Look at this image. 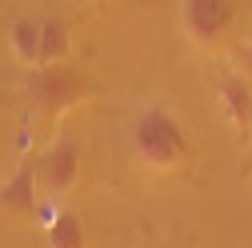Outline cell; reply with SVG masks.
<instances>
[{
    "label": "cell",
    "mask_w": 252,
    "mask_h": 248,
    "mask_svg": "<svg viewBox=\"0 0 252 248\" xmlns=\"http://www.w3.org/2000/svg\"><path fill=\"white\" fill-rule=\"evenodd\" d=\"M84 76L68 64H56V68H36L32 84H28V96H32L36 112L40 116H60V112H68L84 100Z\"/></svg>",
    "instance_id": "4"
},
{
    "label": "cell",
    "mask_w": 252,
    "mask_h": 248,
    "mask_svg": "<svg viewBox=\"0 0 252 248\" xmlns=\"http://www.w3.org/2000/svg\"><path fill=\"white\" fill-rule=\"evenodd\" d=\"M128 152L148 172H176L188 160V132L164 104H140L128 116Z\"/></svg>",
    "instance_id": "1"
},
{
    "label": "cell",
    "mask_w": 252,
    "mask_h": 248,
    "mask_svg": "<svg viewBox=\"0 0 252 248\" xmlns=\"http://www.w3.org/2000/svg\"><path fill=\"white\" fill-rule=\"evenodd\" d=\"M44 240H48V248H88V228H84V220L76 212H60V220L44 232Z\"/></svg>",
    "instance_id": "9"
},
{
    "label": "cell",
    "mask_w": 252,
    "mask_h": 248,
    "mask_svg": "<svg viewBox=\"0 0 252 248\" xmlns=\"http://www.w3.org/2000/svg\"><path fill=\"white\" fill-rule=\"evenodd\" d=\"M240 72H244V76L252 80V40H248V44L240 48Z\"/></svg>",
    "instance_id": "10"
},
{
    "label": "cell",
    "mask_w": 252,
    "mask_h": 248,
    "mask_svg": "<svg viewBox=\"0 0 252 248\" xmlns=\"http://www.w3.org/2000/svg\"><path fill=\"white\" fill-rule=\"evenodd\" d=\"M68 56H72L68 24L60 20V16H44V24H40V68L68 64Z\"/></svg>",
    "instance_id": "8"
},
{
    "label": "cell",
    "mask_w": 252,
    "mask_h": 248,
    "mask_svg": "<svg viewBox=\"0 0 252 248\" xmlns=\"http://www.w3.org/2000/svg\"><path fill=\"white\" fill-rule=\"evenodd\" d=\"M80 168H84V148L76 136L60 132L52 136V144L36 156V172H40V192L44 196H68L80 184Z\"/></svg>",
    "instance_id": "2"
},
{
    "label": "cell",
    "mask_w": 252,
    "mask_h": 248,
    "mask_svg": "<svg viewBox=\"0 0 252 248\" xmlns=\"http://www.w3.org/2000/svg\"><path fill=\"white\" fill-rule=\"evenodd\" d=\"M40 24L44 16L36 12H16L8 20V52L20 68H32V72L40 68Z\"/></svg>",
    "instance_id": "6"
},
{
    "label": "cell",
    "mask_w": 252,
    "mask_h": 248,
    "mask_svg": "<svg viewBox=\"0 0 252 248\" xmlns=\"http://www.w3.org/2000/svg\"><path fill=\"white\" fill-rule=\"evenodd\" d=\"M176 20L188 44L196 48H216L232 28V0H180Z\"/></svg>",
    "instance_id": "3"
},
{
    "label": "cell",
    "mask_w": 252,
    "mask_h": 248,
    "mask_svg": "<svg viewBox=\"0 0 252 248\" xmlns=\"http://www.w3.org/2000/svg\"><path fill=\"white\" fill-rule=\"evenodd\" d=\"M40 172H36V156H24L16 168H12V176L0 184V204L4 208H12V212H32L36 208V200H40Z\"/></svg>",
    "instance_id": "7"
},
{
    "label": "cell",
    "mask_w": 252,
    "mask_h": 248,
    "mask_svg": "<svg viewBox=\"0 0 252 248\" xmlns=\"http://www.w3.org/2000/svg\"><path fill=\"white\" fill-rule=\"evenodd\" d=\"M216 100L232 128H252V80L240 68H232L216 80Z\"/></svg>",
    "instance_id": "5"
}]
</instances>
